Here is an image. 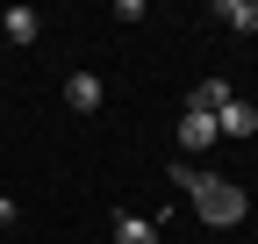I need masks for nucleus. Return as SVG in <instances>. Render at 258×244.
Returning a JSON list of instances; mask_svg holds the SVG:
<instances>
[{"label": "nucleus", "instance_id": "nucleus-1", "mask_svg": "<svg viewBox=\"0 0 258 244\" xmlns=\"http://www.w3.org/2000/svg\"><path fill=\"white\" fill-rule=\"evenodd\" d=\"M172 187H186V194H194V216H201L208 230H237V223L251 216V194L237 187V179H215V172H194L186 158L172 165Z\"/></svg>", "mask_w": 258, "mask_h": 244}, {"label": "nucleus", "instance_id": "nucleus-2", "mask_svg": "<svg viewBox=\"0 0 258 244\" xmlns=\"http://www.w3.org/2000/svg\"><path fill=\"white\" fill-rule=\"evenodd\" d=\"M0 36H8V43H36V36H43V15L15 0V8H0Z\"/></svg>", "mask_w": 258, "mask_h": 244}, {"label": "nucleus", "instance_id": "nucleus-3", "mask_svg": "<svg viewBox=\"0 0 258 244\" xmlns=\"http://www.w3.org/2000/svg\"><path fill=\"white\" fill-rule=\"evenodd\" d=\"M230 101H237V86H230V79H201V86H194V101H186V108H194V115H222Z\"/></svg>", "mask_w": 258, "mask_h": 244}, {"label": "nucleus", "instance_id": "nucleus-4", "mask_svg": "<svg viewBox=\"0 0 258 244\" xmlns=\"http://www.w3.org/2000/svg\"><path fill=\"white\" fill-rule=\"evenodd\" d=\"M64 108H72V115H93V108H101V79H93V72H72V79H64Z\"/></svg>", "mask_w": 258, "mask_h": 244}, {"label": "nucleus", "instance_id": "nucleus-5", "mask_svg": "<svg viewBox=\"0 0 258 244\" xmlns=\"http://www.w3.org/2000/svg\"><path fill=\"white\" fill-rule=\"evenodd\" d=\"M215 137H258V108L251 101H230V108L215 115Z\"/></svg>", "mask_w": 258, "mask_h": 244}, {"label": "nucleus", "instance_id": "nucleus-6", "mask_svg": "<svg viewBox=\"0 0 258 244\" xmlns=\"http://www.w3.org/2000/svg\"><path fill=\"white\" fill-rule=\"evenodd\" d=\"M215 22L237 29V36H251V29H258V0H215Z\"/></svg>", "mask_w": 258, "mask_h": 244}, {"label": "nucleus", "instance_id": "nucleus-7", "mask_svg": "<svg viewBox=\"0 0 258 244\" xmlns=\"http://www.w3.org/2000/svg\"><path fill=\"white\" fill-rule=\"evenodd\" d=\"M179 144H186V151L222 144V137H215V115H194V108H186V115H179Z\"/></svg>", "mask_w": 258, "mask_h": 244}, {"label": "nucleus", "instance_id": "nucleus-8", "mask_svg": "<svg viewBox=\"0 0 258 244\" xmlns=\"http://www.w3.org/2000/svg\"><path fill=\"white\" fill-rule=\"evenodd\" d=\"M115 244H158V223L151 216H115Z\"/></svg>", "mask_w": 258, "mask_h": 244}, {"label": "nucleus", "instance_id": "nucleus-9", "mask_svg": "<svg viewBox=\"0 0 258 244\" xmlns=\"http://www.w3.org/2000/svg\"><path fill=\"white\" fill-rule=\"evenodd\" d=\"M15 223H22V208H15L8 194H0V230H15Z\"/></svg>", "mask_w": 258, "mask_h": 244}]
</instances>
